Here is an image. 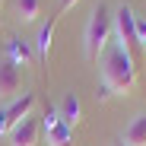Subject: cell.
<instances>
[{
  "label": "cell",
  "instance_id": "6da1fadb",
  "mask_svg": "<svg viewBox=\"0 0 146 146\" xmlns=\"http://www.w3.org/2000/svg\"><path fill=\"white\" fill-rule=\"evenodd\" d=\"M133 89H137V60L121 44H114L105 54V64H102L99 99H108V95H130Z\"/></svg>",
  "mask_w": 146,
  "mask_h": 146
},
{
  "label": "cell",
  "instance_id": "7a4b0ae2",
  "mask_svg": "<svg viewBox=\"0 0 146 146\" xmlns=\"http://www.w3.org/2000/svg\"><path fill=\"white\" fill-rule=\"evenodd\" d=\"M114 35V16L105 3H99L92 10L89 22H86V32H83V51H86V60L89 64H99V57L105 54V48Z\"/></svg>",
  "mask_w": 146,
  "mask_h": 146
},
{
  "label": "cell",
  "instance_id": "3957f363",
  "mask_svg": "<svg viewBox=\"0 0 146 146\" xmlns=\"http://www.w3.org/2000/svg\"><path fill=\"white\" fill-rule=\"evenodd\" d=\"M114 35H117V44L137 60V48H140V41H137V13L127 3H121L114 10Z\"/></svg>",
  "mask_w": 146,
  "mask_h": 146
},
{
  "label": "cell",
  "instance_id": "277c9868",
  "mask_svg": "<svg viewBox=\"0 0 146 146\" xmlns=\"http://www.w3.org/2000/svg\"><path fill=\"white\" fill-rule=\"evenodd\" d=\"M35 92H22L19 99H13V102H7L3 108H0V133H10L19 121H26L32 111H35Z\"/></svg>",
  "mask_w": 146,
  "mask_h": 146
},
{
  "label": "cell",
  "instance_id": "5b68a950",
  "mask_svg": "<svg viewBox=\"0 0 146 146\" xmlns=\"http://www.w3.org/2000/svg\"><path fill=\"white\" fill-rule=\"evenodd\" d=\"M22 95V73L13 60H3L0 64V99H19Z\"/></svg>",
  "mask_w": 146,
  "mask_h": 146
},
{
  "label": "cell",
  "instance_id": "8992f818",
  "mask_svg": "<svg viewBox=\"0 0 146 146\" xmlns=\"http://www.w3.org/2000/svg\"><path fill=\"white\" fill-rule=\"evenodd\" d=\"M38 133H41L38 121L29 114L26 121H19V124H16L7 137H10V146H38Z\"/></svg>",
  "mask_w": 146,
  "mask_h": 146
},
{
  "label": "cell",
  "instance_id": "52a82bcc",
  "mask_svg": "<svg viewBox=\"0 0 146 146\" xmlns=\"http://www.w3.org/2000/svg\"><path fill=\"white\" fill-rule=\"evenodd\" d=\"M57 111H60V121H64V124L76 127L80 117H83V102H80V95H76V92H67L64 99H60V105H57Z\"/></svg>",
  "mask_w": 146,
  "mask_h": 146
},
{
  "label": "cell",
  "instance_id": "ba28073f",
  "mask_svg": "<svg viewBox=\"0 0 146 146\" xmlns=\"http://www.w3.org/2000/svg\"><path fill=\"white\" fill-rule=\"evenodd\" d=\"M54 22H57V16H51L44 22V26L38 29V38H35V57L41 60V64H48V54H51V41H54Z\"/></svg>",
  "mask_w": 146,
  "mask_h": 146
},
{
  "label": "cell",
  "instance_id": "9c48e42d",
  "mask_svg": "<svg viewBox=\"0 0 146 146\" xmlns=\"http://www.w3.org/2000/svg\"><path fill=\"white\" fill-rule=\"evenodd\" d=\"M121 143H124V146H146V114H137L130 124H127Z\"/></svg>",
  "mask_w": 146,
  "mask_h": 146
},
{
  "label": "cell",
  "instance_id": "30bf717a",
  "mask_svg": "<svg viewBox=\"0 0 146 146\" xmlns=\"http://www.w3.org/2000/svg\"><path fill=\"white\" fill-rule=\"evenodd\" d=\"M10 60H13L16 67H19V64H22V67H32L38 57H35V51H32V44H29V41L13 38V41H10Z\"/></svg>",
  "mask_w": 146,
  "mask_h": 146
},
{
  "label": "cell",
  "instance_id": "8fae6325",
  "mask_svg": "<svg viewBox=\"0 0 146 146\" xmlns=\"http://www.w3.org/2000/svg\"><path fill=\"white\" fill-rule=\"evenodd\" d=\"M73 140H76V133H73V127L64 124V121H57V124L48 130V146H73Z\"/></svg>",
  "mask_w": 146,
  "mask_h": 146
},
{
  "label": "cell",
  "instance_id": "7c38bea8",
  "mask_svg": "<svg viewBox=\"0 0 146 146\" xmlns=\"http://www.w3.org/2000/svg\"><path fill=\"white\" fill-rule=\"evenodd\" d=\"M16 13L19 22H35L41 16V0H16Z\"/></svg>",
  "mask_w": 146,
  "mask_h": 146
},
{
  "label": "cell",
  "instance_id": "4fadbf2b",
  "mask_svg": "<svg viewBox=\"0 0 146 146\" xmlns=\"http://www.w3.org/2000/svg\"><path fill=\"white\" fill-rule=\"evenodd\" d=\"M137 41H140V48L146 51V19H140V16H137Z\"/></svg>",
  "mask_w": 146,
  "mask_h": 146
},
{
  "label": "cell",
  "instance_id": "5bb4252c",
  "mask_svg": "<svg viewBox=\"0 0 146 146\" xmlns=\"http://www.w3.org/2000/svg\"><path fill=\"white\" fill-rule=\"evenodd\" d=\"M57 121H60V111H57V108H51V111L44 114V130H51V127L57 124Z\"/></svg>",
  "mask_w": 146,
  "mask_h": 146
},
{
  "label": "cell",
  "instance_id": "9a60e30c",
  "mask_svg": "<svg viewBox=\"0 0 146 146\" xmlns=\"http://www.w3.org/2000/svg\"><path fill=\"white\" fill-rule=\"evenodd\" d=\"M76 3H80V0H60V10H57V13H67L70 7H76Z\"/></svg>",
  "mask_w": 146,
  "mask_h": 146
},
{
  "label": "cell",
  "instance_id": "2e32d148",
  "mask_svg": "<svg viewBox=\"0 0 146 146\" xmlns=\"http://www.w3.org/2000/svg\"><path fill=\"white\" fill-rule=\"evenodd\" d=\"M114 146H124V143H114Z\"/></svg>",
  "mask_w": 146,
  "mask_h": 146
},
{
  "label": "cell",
  "instance_id": "e0dca14e",
  "mask_svg": "<svg viewBox=\"0 0 146 146\" xmlns=\"http://www.w3.org/2000/svg\"><path fill=\"white\" fill-rule=\"evenodd\" d=\"M0 7H3V0H0Z\"/></svg>",
  "mask_w": 146,
  "mask_h": 146
}]
</instances>
